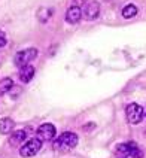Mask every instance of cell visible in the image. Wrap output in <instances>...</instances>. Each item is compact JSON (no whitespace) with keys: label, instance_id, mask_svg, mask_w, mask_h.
I'll list each match as a JSON object with an SVG mask.
<instances>
[{"label":"cell","instance_id":"cell-1","mask_svg":"<svg viewBox=\"0 0 146 158\" xmlns=\"http://www.w3.org/2000/svg\"><path fill=\"white\" fill-rule=\"evenodd\" d=\"M77 145V134L72 131H66L58 136V139H54V149L58 152H67V151L76 148Z\"/></svg>","mask_w":146,"mask_h":158},{"label":"cell","instance_id":"cell-2","mask_svg":"<svg viewBox=\"0 0 146 158\" xmlns=\"http://www.w3.org/2000/svg\"><path fill=\"white\" fill-rule=\"evenodd\" d=\"M37 55H39V51H37L36 48H27V49L18 51V52L15 54L14 63H15L17 67H24L27 64H30L33 60H36Z\"/></svg>","mask_w":146,"mask_h":158},{"label":"cell","instance_id":"cell-3","mask_svg":"<svg viewBox=\"0 0 146 158\" xmlns=\"http://www.w3.org/2000/svg\"><path fill=\"white\" fill-rule=\"evenodd\" d=\"M40 149H42V142L39 140L37 137H36V139H28V140L21 146V149H19V155H21V157H24V158L35 157Z\"/></svg>","mask_w":146,"mask_h":158},{"label":"cell","instance_id":"cell-4","mask_svg":"<svg viewBox=\"0 0 146 158\" xmlns=\"http://www.w3.org/2000/svg\"><path fill=\"white\" fill-rule=\"evenodd\" d=\"M125 115H127V119H128L130 124H139V123H142V119L145 116V110L137 103H131V105L127 106Z\"/></svg>","mask_w":146,"mask_h":158},{"label":"cell","instance_id":"cell-5","mask_svg":"<svg viewBox=\"0 0 146 158\" xmlns=\"http://www.w3.org/2000/svg\"><path fill=\"white\" fill-rule=\"evenodd\" d=\"M116 151H118L119 155L127 157V158H142L143 157V152L136 146V143H122V145H119V146L116 148Z\"/></svg>","mask_w":146,"mask_h":158},{"label":"cell","instance_id":"cell-6","mask_svg":"<svg viewBox=\"0 0 146 158\" xmlns=\"http://www.w3.org/2000/svg\"><path fill=\"white\" fill-rule=\"evenodd\" d=\"M55 127L52 124L46 123V124H42L39 128H37V139L42 142H49V140H54L55 137Z\"/></svg>","mask_w":146,"mask_h":158},{"label":"cell","instance_id":"cell-7","mask_svg":"<svg viewBox=\"0 0 146 158\" xmlns=\"http://www.w3.org/2000/svg\"><path fill=\"white\" fill-rule=\"evenodd\" d=\"M84 17L88 19V21H94L98 18L100 15V3L97 0H93V2H88L84 8Z\"/></svg>","mask_w":146,"mask_h":158},{"label":"cell","instance_id":"cell-8","mask_svg":"<svg viewBox=\"0 0 146 158\" xmlns=\"http://www.w3.org/2000/svg\"><path fill=\"white\" fill-rule=\"evenodd\" d=\"M81 17H82V10H81L79 6H73V5H72V6L67 9V12H66V21H67L69 24H76V23H79Z\"/></svg>","mask_w":146,"mask_h":158},{"label":"cell","instance_id":"cell-9","mask_svg":"<svg viewBox=\"0 0 146 158\" xmlns=\"http://www.w3.org/2000/svg\"><path fill=\"white\" fill-rule=\"evenodd\" d=\"M27 136H28V133L26 130H15V131L10 133V136H9V145L10 146H17L19 143L26 142Z\"/></svg>","mask_w":146,"mask_h":158},{"label":"cell","instance_id":"cell-10","mask_svg":"<svg viewBox=\"0 0 146 158\" xmlns=\"http://www.w3.org/2000/svg\"><path fill=\"white\" fill-rule=\"evenodd\" d=\"M35 67L31 66V64H27V66H24V67H21V70H19V79H21V82H24V84H28L31 79H33V76H35Z\"/></svg>","mask_w":146,"mask_h":158},{"label":"cell","instance_id":"cell-11","mask_svg":"<svg viewBox=\"0 0 146 158\" xmlns=\"http://www.w3.org/2000/svg\"><path fill=\"white\" fill-rule=\"evenodd\" d=\"M14 119L12 118H2L0 119V134H10L14 131Z\"/></svg>","mask_w":146,"mask_h":158},{"label":"cell","instance_id":"cell-12","mask_svg":"<svg viewBox=\"0 0 146 158\" xmlns=\"http://www.w3.org/2000/svg\"><path fill=\"white\" fill-rule=\"evenodd\" d=\"M52 14H54L52 8H40L37 10V19L43 24V23H46V21L52 17Z\"/></svg>","mask_w":146,"mask_h":158},{"label":"cell","instance_id":"cell-13","mask_svg":"<svg viewBox=\"0 0 146 158\" xmlns=\"http://www.w3.org/2000/svg\"><path fill=\"white\" fill-rule=\"evenodd\" d=\"M14 88V81L10 78H3L0 81V96L6 94L8 91H10Z\"/></svg>","mask_w":146,"mask_h":158},{"label":"cell","instance_id":"cell-14","mask_svg":"<svg viewBox=\"0 0 146 158\" xmlns=\"http://www.w3.org/2000/svg\"><path fill=\"white\" fill-rule=\"evenodd\" d=\"M137 6L136 5H133V3H128L125 8L122 9V17L124 18H133L137 15Z\"/></svg>","mask_w":146,"mask_h":158},{"label":"cell","instance_id":"cell-15","mask_svg":"<svg viewBox=\"0 0 146 158\" xmlns=\"http://www.w3.org/2000/svg\"><path fill=\"white\" fill-rule=\"evenodd\" d=\"M6 44H8V37H6V33H5L3 30H0V48L6 46Z\"/></svg>","mask_w":146,"mask_h":158},{"label":"cell","instance_id":"cell-16","mask_svg":"<svg viewBox=\"0 0 146 158\" xmlns=\"http://www.w3.org/2000/svg\"><path fill=\"white\" fill-rule=\"evenodd\" d=\"M85 5V0H73V6H84Z\"/></svg>","mask_w":146,"mask_h":158}]
</instances>
